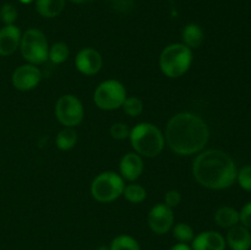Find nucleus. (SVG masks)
Segmentation results:
<instances>
[{"label":"nucleus","mask_w":251,"mask_h":250,"mask_svg":"<svg viewBox=\"0 0 251 250\" xmlns=\"http://www.w3.org/2000/svg\"><path fill=\"white\" fill-rule=\"evenodd\" d=\"M210 130L199 115L189 112L178 113L169 119L166 140L172 151L180 156L199 153L207 145Z\"/></svg>","instance_id":"nucleus-1"},{"label":"nucleus","mask_w":251,"mask_h":250,"mask_svg":"<svg viewBox=\"0 0 251 250\" xmlns=\"http://www.w3.org/2000/svg\"><path fill=\"white\" fill-rule=\"evenodd\" d=\"M193 173L200 185L213 190H222L234 184L238 171L229 154L221 150H207L195 158Z\"/></svg>","instance_id":"nucleus-2"},{"label":"nucleus","mask_w":251,"mask_h":250,"mask_svg":"<svg viewBox=\"0 0 251 250\" xmlns=\"http://www.w3.org/2000/svg\"><path fill=\"white\" fill-rule=\"evenodd\" d=\"M130 141L137 154L144 157L158 156L164 147V136L161 130L151 123H140L130 130Z\"/></svg>","instance_id":"nucleus-3"},{"label":"nucleus","mask_w":251,"mask_h":250,"mask_svg":"<svg viewBox=\"0 0 251 250\" xmlns=\"http://www.w3.org/2000/svg\"><path fill=\"white\" fill-rule=\"evenodd\" d=\"M193 63V51L183 43L169 44L162 50L159 56V68L162 73L171 78L183 76Z\"/></svg>","instance_id":"nucleus-4"},{"label":"nucleus","mask_w":251,"mask_h":250,"mask_svg":"<svg viewBox=\"0 0 251 250\" xmlns=\"http://www.w3.org/2000/svg\"><path fill=\"white\" fill-rule=\"evenodd\" d=\"M124 179L114 172L98 174L91 185V194L98 202H112L124 193Z\"/></svg>","instance_id":"nucleus-5"},{"label":"nucleus","mask_w":251,"mask_h":250,"mask_svg":"<svg viewBox=\"0 0 251 250\" xmlns=\"http://www.w3.org/2000/svg\"><path fill=\"white\" fill-rule=\"evenodd\" d=\"M20 49L24 59L29 64L37 65L48 60V39L43 32L37 28H29L22 34Z\"/></svg>","instance_id":"nucleus-6"},{"label":"nucleus","mask_w":251,"mask_h":250,"mask_svg":"<svg viewBox=\"0 0 251 250\" xmlns=\"http://www.w3.org/2000/svg\"><path fill=\"white\" fill-rule=\"evenodd\" d=\"M126 100V90L122 82L117 80H105L96 88L93 100L96 105L103 110H114L123 107Z\"/></svg>","instance_id":"nucleus-7"},{"label":"nucleus","mask_w":251,"mask_h":250,"mask_svg":"<svg viewBox=\"0 0 251 250\" xmlns=\"http://www.w3.org/2000/svg\"><path fill=\"white\" fill-rule=\"evenodd\" d=\"M56 119L65 127L77 126L83 119V105L74 95H64L55 104Z\"/></svg>","instance_id":"nucleus-8"},{"label":"nucleus","mask_w":251,"mask_h":250,"mask_svg":"<svg viewBox=\"0 0 251 250\" xmlns=\"http://www.w3.org/2000/svg\"><path fill=\"white\" fill-rule=\"evenodd\" d=\"M147 222L153 233L158 235L166 234L173 228V210L164 203H158L150 210Z\"/></svg>","instance_id":"nucleus-9"},{"label":"nucleus","mask_w":251,"mask_h":250,"mask_svg":"<svg viewBox=\"0 0 251 250\" xmlns=\"http://www.w3.org/2000/svg\"><path fill=\"white\" fill-rule=\"evenodd\" d=\"M42 78V73L33 64H25L19 66L12 74V85L20 91H29L37 87Z\"/></svg>","instance_id":"nucleus-10"},{"label":"nucleus","mask_w":251,"mask_h":250,"mask_svg":"<svg viewBox=\"0 0 251 250\" xmlns=\"http://www.w3.org/2000/svg\"><path fill=\"white\" fill-rule=\"evenodd\" d=\"M75 65L81 74L86 76L96 75L102 69L103 59L100 51L93 48H85L76 55Z\"/></svg>","instance_id":"nucleus-11"},{"label":"nucleus","mask_w":251,"mask_h":250,"mask_svg":"<svg viewBox=\"0 0 251 250\" xmlns=\"http://www.w3.org/2000/svg\"><path fill=\"white\" fill-rule=\"evenodd\" d=\"M21 31L15 25H5L0 29V55L9 56L17 50L21 43Z\"/></svg>","instance_id":"nucleus-12"},{"label":"nucleus","mask_w":251,"mask_h":250,"mask_svg":"<svg viewBox=\"0 0 251 250\" xmlns=\"http://www.w3.org/2000/svg\"><path fill=\"white\" fill-rule=\"evenodd\" d=\"M226 238L215 230H206L194 237L193 250H226Z\"/></svg>","instance_id":"nucleus-13"},{"label":"nucleus","mask_w":251,"mask_h":250,"mask_svg":"<svg viewBox=\"0 0 251 250\" xmlns=\"http://www.w3.org/2000/svg\"><path fill=\"white\" fill-rule=\"evenodd\" d=\"M119 169L123 179L134 181L137 178H140V175L144 172V161H142L140 154L135 153V152H130V153H126L122 158Z\"/></svg>","instance_id":"nucleus-14"},{"label":"nucleus","mask_w":251,"mask_h":250,"mask_svg":"<svg viewBox=\"0 0 251 250\" xmlns=\"http://www.w3.org/2000/svg\"><path fill=\"white\" fill-rule=\"evenodd\" d=\"M226 243L232 250H249L251 248V233L244 225H234L229 228Z\"/></svg>","instance_id":"nucleus-15"},{"label":"nucleus","mask_w":251,"mask_h":250,"mask_svg":"<svg viewBox=\"0 0 251 250\" xmlns=\"http://www.w3.org/2000/svg\"><path fill=\"white\" fill-rule=\"evenodd\" d=\"M181 39L188 48L198 49L203 43V31L198 24H188L181 31Z\"/></svg>","instance_id":"nucleus-16"},{"label":"nucleus","mask_w":251,"mask_h":250,"mask_svg":"<svg viewBox=\"0 0 251 250\" xmlns=\"http://www.w3.org/2000/svg\"><path fill=\"white\" fill-rule=\"evenodd\" d=\"M65 7V0H36V11L46 19L60 15Z\"/></svg>","instance_id":"nucleus-17"},{"label":"nucleus","mask_w":251,"mask_h":250,"mask_svg":"<svg viewBox=\"0 0 251 250\" xmlns=\"http://www.w3.org/2000/svg\"><path fill=\"white\" fill-rule=\"evenodd\" d=\"M216 225L222 228H232L240 222L239 211L229 206H222L215 213Z\"/></svg>","instance_id":"nucleus-18"},{"label":"nucleus","mask_w":251,"mask_h":250,"mask_svg":"<svg viewBox=\"0 0 251 250\" xmlns=\"http://www.w3.org/2000/svg\"><path fill=\"white\" fill-rule=\"evenodd\" d=\"M77 142V134L74 127H65L56 135V146L61 151L71 150Z\"/></svg>","instance_id":"nucleus-19"},{"label":"nucleus","mask_w":251,"mask_h":250,"mask_svg":"<svg viewBox=\"0 0 251 250\" xmlns=\"http://www.w3.org/2000/svg\"><path fill=\"white\" fill-rule=\"evenodd\" d=\"M110 250H141L140 244L131 235L122 234L115 237L110 243Z\"/></svg>","instance_id":"nucleus-20"},{"label":"nucleus","mask_w":251,"mask_h":250,"mask_svg":"<svg viewBox=\"0 0 251 250\" xmlns=\"http://www.w3.org/2000/svg\"><path fill=\"white\" fill-rule=\"evenodd\" d=\"M69 54H70V51H69L68 44L58 42V43H54L53 46L49 47L48 59L53 64H61L66 61V59L69 58Z\"/></svg>","instance_id":"nucleus-21"},{"label":"nucleus","mask_w":251,"mask_h":250,"mask_svg":"<svg viewBox=\"0 0 251 250\" xmlns=\"http://www.w3.org/2000/svg\"><path fill=\"white\" fill-rule=\"evenodd\" d=\"M123 195L125 196L127 201L132 203H140L146 199L147 193L146 189L144 186L139 185V184H129L124 188V193Z\"/></svg>","instance_id":"nucleus-22"},{"label":"nucleus","mask_w":251,"mask_h":250,"mask_svg":"<svg viewBox=\"0 0 251 250\" xmlns=\"http://www.w3.org/2000/svg\"><path fill=\"white\" fill-rule=\"evenodd\" d=\"M173 237L178 240L179 243H189L193 242L194 229L188 223H178L173 227Z\"/></svg>","instance_id":"nucleus-23"},{"label":"nucleus","mask_w":251,"mask_h":250,"mask_svg":"<svg viewBox=\"0 0 251 250\" xmlns=\"http://www.w3.org/2000/svg\"><path fill=\"white\" fill-rule=\"evenodd\" d=\"M123 109L129 117H139L144 112V103L137 97H126L123 103Z\"/></svg>","instance_id":"nucleus-24"},{"label":"nucleus","mask_w":251,"mask_h":250,"mask_svg":"<svg viewBox=\"0 0 251 250\" xmlns=\"http://www.w3.org/2000/svg\"><path fill=\"white\" fill-rule=\"evenodd\" d=\"M19 12L12 4H4L0 7V19L5 25H14L17 20Z\"/></svg>","instance_id":"nucleus-25"},{"label":"nucleus","mask_w":251,"mask_h":250,"mask_svg":"<svg viewBox=\"0 0 251 250\" xmlns=\"http://www.w3.org/2000/svg\"><path fill=\"white\" fill-rule=\"evenodd\" d=\"M237 179L240 188H243L247 191H251V166L243 167V168L238 172Z\"/></svg>","instance_id":"nucleus-26"},{"label":"nucleus","mask_w":251,"mask_h":250,"mask_svg":"<svg viewBox=\"0 0 251 250\" xmlns=\"http://www.w3.org/2000/svg\"><path fill=\"white\" fill-rule=\"evenodd\" d=\"M110 135L115 140H124L130 136V129L124 123H115L110 127Z\"/></svg>","instance_id":"nucleus-27"},{"label":"nucleus","mask_w":251,"mask_h":250,"mask_svg":"<svg viewBox=\"0 0 251 250\" xmlns=\"http://www.w3.org/2000/svg\"><path fill=\"white\" fill-rule=\"evenodd\" d=\"M134 2L135 0H110L113 9L119 12H123V14L131 11L132 7H134Z\"/></svg>","instance_id":"nucleus-28"},{"label":"nucleus","mask_w":251,"mask_h":250,"mask_svg":"<svg viewBox=\"0 0 251 250\" xmlns=\"http://www.w3.org/2000/svg\"><path fill=\"white\" fill-rule=\"evenodd\" d=\"M164 201H166V203H164V205H167L168 207H171V208L176 207V206H179V203L181 202L180 193H179L178 190L167 191L166 196H164Z\"/></svg>","instance_id":"nucleus-29"},{"label":"nucleus","mask_w":251,"mask_h":250,"mask_svg":"<svg viewBox=\"0 0 251 250\" xmlns=\"http://www.w3.org/2000/svg\"><path fill=\"white\" fill-rule=\"evenodd\" d=\"M239 220L242 222V225L251 230V201L243 206L239 212Z\"/></svg>","instance_id":"nucleus-30"},{"label":"nucleus","mask_w":251,"mask_h":250,"mask_svg":"<svg viewBox=\"0 0 251 250\" xmlns=\"http://www.w3.org/2000/svg\"><path fill=\"white\" fill-rule=\"evenodd\" d=\"M171 250H193L190 245H188V243H178V244L173 245L171 248Z\"/></svg>","instance_id":"nucleus-31"},{"label":"nucleus","mask_w":251,"mask_h":250,"mask_svg":"<svg viewBox=\"0 0 251 250\" xmlns=\"http://www.w3.org/2000/svg\"><path fill=\"white\" fill-rule=\"evenodd\" d=\"M71 2H75V4H86V2H90L92 0H70Z\"/></svg>","instance_id":"nucleus-32"},{"label":"nucleus","mask_w":251,"mask_h":250,"mask_svg":"<svg viewBox=\"0 0 251 250\" xmlns=\"http://www.w3.org/2000/svg\"><path fill=\"white\" fill-rule=\"evenodd\" d=\"M20 2H21V4H25V5H28V4H31V2H33V1H36V0H19Z\"/></svg>","instance_id":"nucleus-33"},{"label":"nucleus","mask_w":251,"mask_h":250,"mask_svg":"<svg viewBox=\"0 0 251 250\" xmlns=\"http://www.w3.org/2000/svg\"><path fill=\"white\" fill-rule=\"evenodd\" d=\"M97 250H110L109 247H105V245H100Z\"/></svg>","instance_id":"nucleus-34"}]
</instances>
